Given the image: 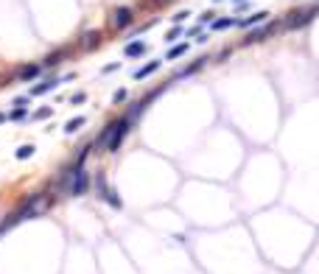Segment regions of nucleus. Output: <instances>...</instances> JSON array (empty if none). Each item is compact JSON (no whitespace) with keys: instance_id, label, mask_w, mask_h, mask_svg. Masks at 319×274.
<instances>
[{"instance_id":"20e7f679","label":"nucleus","mask_w":319,"mask_h":274,"mask_svg":"<svg viewBox=\"0 0 319 274\" xmlns=\"http://www.w3.org/2000/svg\"><path fill=\"white\" fill-rule=\"evenodd\" d=\"M95 190H98V199H104V202L109 204V207H115V210H121V207H123L121 196L115 193L112 185H106V176H104V174L95 176Z\"/></svg>"},{"instance_id":"5701e85b","label":"nucleus","mask_w":319,"mask_h":274,"mask_svg":"<svg viewBox=\"0 0 319 274\" xmlns=\"http://www.w3.org/2000/svg\"><path fill=\"white\" fill-rule=\"evenodd\" d=\"M126 95H129V92H126V90H115V95H112V101H115V104H123V101H126Z\"/></svg>"},{"instance_id":"a211bd4d","label":"nucleus","mask_w":319,"mask_h":274,"mask_svg":"<svg viewBox=\"0 0 319 274\" xmlns=\"http://www.w3.org/2000/svg\"><path fill=\"white\" fill-rule=\"evenodd\" d=\"M188 53V42H179V45H174V48L168 50V56L165 59H179V56H185Z\"/></svg>"},{"instance_id":"bb28decb","label":"nucleus","mask_w":319,"mask_h":274,"mask_svg":"<svg viewBox=\"0 0 319 274\" xmlns=\"http://www.w3.org/2000/svg\"><path fill=\"white\" fill-rule=\"evenodd\" d=\"M202 22H213V11H205V14H202Z\"/></svg>"},{"instance_id":"1a4fd4ad","label":"nucleus","mask_w":319,"mask_h":274,"mask_svg":"<svg viewBox=\"0 0 319 274\" xmlns=\"http://www.w3.org/2000/svg\"><path fill=\"white\" fill-rule=\"evenodd\" d=\"M59 84H64L62 78H56V76H50V78H45V81H39V84H34V87H31V92H28V95H34V98H36V95H45V92H50V90H56Z\"/></svg>"},{"instance_id":"4be33fe9","label":"nucleus","mask_w":319,"mask_h":274,"mask_svg":"<svg viewBox=\"0 0 319 274\" xmlns=\"http://www.w3.org/2000/svg\"><path fill=\"white\" fill-rule=\"evenodd\" d=\"M22 118H25V106H14L8 112V120H22Z\"/></svg>"},{"instance_id":"0eeeda50","label":"nucleus","mask_w":319,"mask_h":274,"mask_svg":"<svg viewBox=\"0 0 319 274\" xmlns=\"http://www.w3.org/2000/svg\"><path fill=\"white\" fill-rule=\"evenodd\" d=\"M280 28L277 22H269V25H261V28H249V36H244V45H252V42H261V39H269L275 31Z\"/></svg>"},{"instance_id":"f257e3e1","label":"nucleus","mask_w":319,"mask_h":274,"mask_svg":"<svg viewBox=\"0 0 319 274\" xmlns=\"http://www.w3.org/2000/svg\"><path fill=\"white\" fill-rule=\"evenodd\" d=\"M39 202H42V193H36L34 199H25V202H22L11 216H6L3 221H0V235H3L6 230H11V227H17L20 221H25V218L39 216Z\"/></svg>"},{"instance_id":"dca6fc26","label":"nucleus","mask_w":319,"mask_h":274,"mask_svg":"<svg viewBox=\"0 0 319 274\" xmlns=\"http://www.w3.org/2000/svg\"><path fill=\"white\" fill-rule=\"evenodd\" d=\"M34 151H36L34 143H22V146L17 148V160H28V157H34Z\"/></svg>"},{"instance_id":"9d476101","label":"nucleus","mask_w":319,"mask_h":274,"mask_svg":"<svg viewBox=\"0 0 319 274\" xmlns=\"http://www.w3.org/2000/svg\"><path fill=\"white\" fill-rule=\"evenodd\" d=\"M266 20H269V11H252V14L244 17V20H235V25H238V28H252V25L266 22Z\"/></svg>"},{"instance_id":"6ab92c4d","label":"nucleus","mask_w":319,"mask_h":274,"mask_svg":"<svg viewBox=\"0 0 319 274\" xmlns=\"http://www.w3.org/2000/svg\"><path fill=\"white\" fill-rule=\"evenodd\" d=\"M230 25H235L233 17H221V20H213V31H224V28H230Z\"/></svg>"},{"instance_id":"423d86ee","label":"nucleus","mask_w":319,"mask_h":274,"mask_svg":"<svg viewBox=\"0 0 319 274\" xmlns=\"http://www.w3.org/2000/svg\"><path fill=\"white\" fill-rule=\"evenodd\" d=\"M112 28H118V31H123V28H129L132 25V20H135V11L129 6H118V8H112Z\"/></svg>"},{"instance_id":"cd10ccee","label":"nucleus","mask_w":319,"mask_h":274,"mask_svg":"<svg viewBox=\"0 0 319 274\" xmlns=\"http://www.w3.org/2000/svg\"><path fill=\"white\" fill-rule=\"evenodd\" d=\"M154 3H157V6H163V3H171V0H154Z\"/></svg>"},{"instance_id":"9b49d317","label":"nucleus","mask_w":319,"mask_h":274,"mask_svg":"<svg viewBox=\"0 0 319 274\" xmlns=\"http://www.w3.org/2000/svg\"><path fill=\"white\" fill-rule=\"evenodd\" d=\"M123 53H126L129 59L143 56V53H146V42H143V39H135V42H129V45H126V50H123Z\"/></svg>"},{"instance_id":"412c9836","label":"nucleus","mask_w":319,"mask_h":274,"mask_svg":"<svg viewBox=\"0 0 319 274\" xmlns=\"http://www.w3.org/2000/svg\"><path fill=\"white\" fill-rule=\"evenodd\" d=\"M179 36H182V28H179V25H174V28L165 34V42H177Z\"/></svg>"},{"instance_id":"6e6552de","label":"nucleus","mask_w":319,"mask_h":274,"mask_svg":"<svg viewBox=\"0 0 319 274\" xmlns=\"http://www.w3.org/2000/svg\"><path fill=\"white\" fill-rule=\"evenodd\" d=\"M39 73H42V64H22V67H17V81H36L39 78Z\"/></svg>"},{"instance_id":"a878e982","label":"nucleus","mask_w":319,"mask_h":274,"mask_svg":"<svg viewBox=\"0 0 319 274\" xmlns=\"http://www.w3.org/2000/svg\"><path fill=\"white\" fill-rule=\"evenodd\" d=\"M188 14H191V11H177V14H174V22L179 25L182 20H188Z\"/></svg>"},{"instance_id":"c756f323","label":"nucleus","mask_w":319,"mask_h":274,"mask_svg":"<svg viewBox=\"0 0 319 274\" xmlns=\"http://www.w3.org/2000/svg\"><path fill=\"white\" fill-rule=\"evenodd\" d=\"M233 3H244V0H233Z\"/></svg>"},{"instance_id":"f03ea898","label":"nucleus","mask_w":319,"mask_h":274,"mask_svg":"<svg viewBox=\"0 0 319 274\" xmlns=\"http://www.w3.org/2000/svg\"><path fill=\"white\" fill-rule=\"evenodd\" d=\"M319 17V6H311V8H294L289 17L283 20V28L289 31H297L303 28V25H308V22H314Z\"/></svg>"},{"instance_id":"c85d7f7f","label":"nucleus","mask_w":319,"mask_h":274,"mask_svg":"<svg viewBox=\"0 0 319 274\" xmlns=\"http://www.w3.org/2000/svg\"><path fill=\"white\" fill-rule=\"evenodd\" d=\"M8 118V115H3V112H0V123H3V120H6Z\"/></svg>"},{"instance_id":"ddd939ff","label":"nucleus","mask_w":319,"mask_h":274,"mask_svg":"<svg viewBox=\"0 0 319 274\" xmlns=\"http://www.w3.org/2000/svg\"><path fill=\"white\" fill-rule=\"evenodd\" d=\"M95 45H101V34L98 31H87V34L81 36V48L90 50V48H95Z\"/></svg>"},{"instance_id":"aec40b11","label":"nucleus","mask_w":319,"mask_h":274,"mask_svg":"<svg viewBox=\"0 0 319 274\" xmlns=\"http://www.w3.org/2000/svg\"><path fill=\"white\" fill-rule=\"evenodd\" d=\"M50 112H53L50 106H42V109H36V112L31 115V120H45V118H50Z\"/></svg>"},{"instance_id":"f8f14e48","label":"nucleus","mask_w":319,"mask_h":274,"mask_svg":"<svg viewBox=\"0 0 319 274\" xmlns=\"http://www.w3.org/2000/svg\"><path fill=\"white\" fill-rule=\"evenodd\" d=\"M160 64H163V62H160V59H154V62L137 67V70H135V78L140 81V78H146V76H151V73H157V70H160Z\"/></svg>"},{"instance_id":"393cba45","label":"nucleus","mask_w":319,"mask_h":274,"mask_svg":"<svg viewBox=\"0 0 319 274\" xmlns=\"http://www.w3.org/2000/svg\"><path fill=\"white\" fill-rule=\"evenodd\" d=\"M84 101H87V92H76L70 98V104H84Z\"/></svg>"},{"instance_id":"4468645a","label":"nucleus","mask_w":319,"mask_h":274,"mask_svg":"<svg viewBox=\"0 0 319 274\" xmlns=\"http://www.w3.org/2000/svg\"><path fill=\"white\" fill-rule=\"evenodd\" d=\"M112 126H115V120H112V123H106L104 132H101L98 137H95V146H98L101 151H106V143H109V137H112Z\"/></svg>"},{"instance_id":"7ed1b4c3","label":"nucleus","mask_w":319,"mask_h":274,"mask_svg":"<svg viewBox=\"0 0 319 274\" xmlns=\"http://www.w3.org/2000/svg\"><path fill=\"white\" fill-rule=\"evenodd\" d=\"M129 129H132V118H129V115H123V118L115 120V126H112V137H109V143H106V151H109V154L121 151V143H123V137L129 134Z\"/></svg>"},{"instance_id":"f3484780","label":"nucleus","mask_w":319,"mask_h":274,"mask_svg":"<svg viewBox=\"0 0 319 274\" xmlns=\"http://www.w3.org/2000/svg\"><path fill=\"white\" fill-rule=\"evenodd\" d=\"M62 56H64V50H56V53H48V56H45V62H42V67H56V64L62 62Z\"/></svg>"},{"instance_id":"39448f33","label":"nucleus","mask_w":319,"mask_h":274,"mask_svg":"<svg viewBox=\"0 0 319 274\" xmlns=\"http://www.w3.org/2000/svg\"><path fill=\"white\" fill-rule=\"evenodd\" d=\"M62 179H67V193H70V196H84L87 188H90V176H87L84 168H78L76 174L62 176Z\"/></svg>"},{"instance_id":"7c9ffc66","label":"nucleus","mask_w":319,"mask_h":274,"mask_svg":"<svg viewBox=\"0 0 319 274\" xmlns=\"http://www.w3.org/2000/svg\"><path fill=\"white\" fill-rule=\"evenodd\" d=\"M216 3H221V0H216Z\"/></svg>"},{"instance_id":"b1692460","label":"nucleus","mask_w":319,"mask_h":274,"mask_svg":"<svg viewBox=\"0 0 319 274\" xmlns=\"http://www.w3.org/2000/svg\"><path fill=\"white\" fill-rule=\"evenodd\" d=\"M31 104V95H20V98H14V106H28Z\"/></svg>"},{"instance_id":"2eb2a0df","label":"nucleus","mask_w":319,"mask_h":274,"mask_svg":"<svg viewBox=\"0 0 319 274\" xmlns=\"http://www.w3.org/2000/svg\"><path fill=\"white\" fill-rule=\"evenodd\" d=\"M87 123V118L84 115H78V118H70L67 123H64V134H73V132H78V129Z\"/></svg>"}]
</instances>
